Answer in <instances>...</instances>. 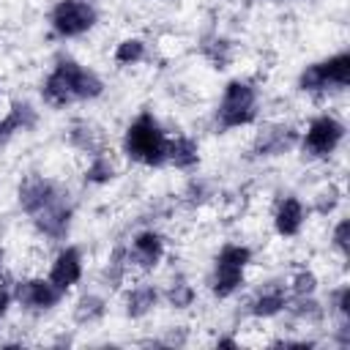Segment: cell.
I'll list each match as a JSON object with an SVG mask.
<instances>
[{
    "mask_svg": "<svg viewBox=\"0 0 350 350\" xmlns=\"http://www.w3.org/2000/svg\"><path fill=\"white\" fill-rule=\"evenodd\" d=\"M170 134L172 131L161 120V115L150 107H142L123 123L118 137V156L123 159V164H131L137 170H164Z\"/></svg>",
    "mask_w": 350,
    "mask_h": 350,
    "instance_id": "7a4b0ae2",
    "label": "cell"
},
{
    "mask_svg": "<svg viewBox=\"0 0 350 350\" xmlns=\"http://www.w3.org/2000/svg\"><path fill=\"white\" fill-rule=\"evenodd\" d=\"M71 186L55 175H46V172H25L16 186H14V202H16V211L27 219H33L36 213H41L44 208H49L55 200H60Z\"/></svg>",
    "mask_w": 350,
    "mask_h": 350,
    "instance_id": "7c38bea8",
    "label": "cell"
},
{
    "mask_svg": "<svg viewBox=\"0 0 350 350\" xmlns=\"http://www.w3.org/2000/svg\"><path fill=\"white\" fill-rule=\"evenodd\" d=\"M101 25V5L96 0H52L46 8V30L57 41H82Z\"/></svg>",
    "mask_w": 350,
    "mask_h": 350,
    "instance_id": "52a82bcc",
    "label": "cell"
},
{
    "mask_svg": "<svg viewBox=\"0 0 350 350\" xmlns=\"http://www.w3.org/2000/svg\"><path fill=\"white\" fill-rule=\"evenodd\" d=\"M306 202H309V213H312V219H334L336 213H342V208H345V186L339 183V180H334V178H328V180H323L309 197H306Z\"/></svg>",
    "mask_w": 350,
    "mask_h": 350,
    "instance_id": "d4e9b609",
    "label": "cell"
},
{
    "mask_svg": "<svg viewBox=\"0 0 350 350\" xmlns=\"http://www.w3.org/2000/svg\"><path fill=\"white\" fill-rule=\"evenodd\" d=\"M262 120V88L252 74H232L221 82L211 107V126L216 134H235L254 129Z\"/></svg>",
    "mask_w": 350,
    "mask_h": 350,
    "instance_id": "3957f363",
    "label": "cell"
},
{
    "mask_svg": "<svg viewBox=\"0 0 350 350\" xmlns=\"http://www.w3.org/2000/svg\"><path fill=\"white\" fill-rule=\"evenodd\" d=\"M150 49H153V46H150V41H148L145 36H139V33H126V36H120V38L112 44L109 60H112L115 68L131 71V68H139L142 63L150 60Z\"/></svg>",
    "mask_w": 350,
    "mask_h": 350,
    "instance_id": "603a6c76",
    "label": "cell"
},
{
    "mask_svg": "<svg viewBox=\"0 0 350 350\" xmlns=\"http://www.w3.org/2000/svg\"><path fill=\"white\" fill-rule=\"evenodd\" d=\"M16 309L14 304V287H11V276H3L0 279V325L11 317V312Z\"/></svg>",
    "mask_w": 350,
    "mask_h": 350,
    "instance_id": "1f68e13d",
    "label": "cell"
},
{
    "mask_svg": "<svg viewBox=\"0 0 350 350\" xmlns=\"http://www.w3.org/2000/svg\"><path fill=\"white\" fill-rule=\"evenodd\" d=\"M298 145V123L290 118H265L254 126L252 139L246 145V156L257 164H268L295 153Z\"/></svg>",
    "mask_w": 350,
    "mask_h": 350,
    "instance_id": "ba28073f",
    "label": "cell"
},
{
    "mask_svg": "<svg viewBox=\"0 0 350 350\" xmlns=\"http://www.w3.org/2000/svg\"><path fill=\"white\" fill-rule=\"evenodd\" d=\"M323 304H325L328 320H350V282L347 279L334 282L328 293L323 295Z\"/></svg>",
    "mask_w": 350,
    "mask_h": 350,
    "instance_id": "f546056e",
    "label": "cell"
},
{
    "mask_svg": "<svg viewBox=\"0 0 350 350\" xmlns=\"http://www.w3.org/2000/svg\"><path fill=\"white\" fill-rule=\"evenodd\" d=\"M328 345L347 350L350 347V320H328Z\"/></svg>",
    "mask_w": 350,
    "mask_h": 350,
    "instance_id": "4dcf8cb0",
    "label": "cell"
},
{
    "mask_svg": "<svg viewBox=\"0 0 350 350\" xmlns=\"http://www.w3.org/2000/svg\"><path fill=\"white\" fill-rule=\"evenodd\" d=\"M216 197H219L216 183H213L211 178L200 175V172H191V175L186 178L183 189H180V202H183L186 208H191V211H200V208L211 205Z\"/></svg>",
    "mask_w": 350,
    "mask_h": 350,
    "instance_id": "83f0119b",
    "label": "cell"
},
{
    "mask_svg": "<svg viewBox=\"0 0 350 350\" xmlns=\"http://www.w3.org/2000/svg\"><path fill=\"white\" fill-rule=\"evenodd\" d=\"M254 260H257V252L252 243L241 238L221 241L208 260V273H205L208 295L216 304L241 298V293L249 287V273L254 268Z\"/></svg>",
    "mask_w": 350,
    "mask_h": 350,
    "instance_id": "277c9868",
    "label": "cell"
},
{
    "mask_svg": "<svg viewBox=\"0 0 350 350\" xmlns=\"http://www.w3.org/2000/svg\"><path fill=\"white\" fill-rule=\"evenodd\" d=\"M197 52L200 57L213 68V71H227L238 60V44L232 36L211 27L197 38Z\"/></svg>",
    "mask_w": 350,
    "mask_h": 350,
    "instance_id": "44dd1931",
    "label": "cell"
},
{
    "mask_svg": "<svg viewBox=\"0 0 350 350\" xmlns=\"http://www.w3.org/2000/svg\"><path fill=\"white\" fill-rule=\"evenodd\" d=\"M197 301H200V287L189 273H172L161 284V306H167L170 312H178V314L191 312Z\"/></svg>",
    "mask_w": 350,
    "mask_h": 350,
    "instance_id": "cb8c5ba5",
    "label": "cell"
},
{
    "mask_svg": "<svg viewBox=\"0 0 350 350\" xmlns=\"http://www.w3.org/2000/svg\"><path fill=\"white\" fill-rule=\"evenodd\" d=\"M309 221H312L309 202H306V197L301 191L284 189V191H279L271 200L268 224H271L273 238H279V241H298L306 232Z\"/></svg>",
    "mask_w": 350,
    "mask_h": 350,
    "instance_id": "4fadbf2b",
    "label": "cell"
},
{
    "mask_svg": "<svg viewBox=\"0 0 350 350\" xmlns=\"http://www.w3.org/2000/svg\"><path fill=\"white\" fill-rule=\"evenodd\" d=\"M5 101V82H3V77H0V104Z\"/></svg>",
    "mask_w": 350,
    "mask_h": 350,
    "instance_id": "8d00e7d4",
    "label": "cell"
},
{
    "mask_svg": "<svg viewBox=\"0 0 350 350\" xmlns=\"http://www.w3.org/2000/svg\"><path fill=\"white\" fill-rule=\"evenodd\" d=\"M8 262H11V254H8V246L0 241V279L8 276Z\"/></svg>",
    "mask_w": 350,
    "mask_h": 350,
    "instance_id": "d590c367",
    "label": "cell"
},
{
    "mask_svg": "<svg viewBox=\"0 0 350 350\" xmlns=\"http://www.w3.org/2000/svg\"><path fill=\"white\" fill-rule=\"evenodd\" d=\"M241 295H243L241 314H243V320H252V323H276V320H282V314L290 304L284 276H265V279L254 282L252 287H246Z\"/></svg>",
    "mask_w": 350,
    "mask_h": 350,
    "instance_id": "30bf717a",
    "label": "cell"
},
{
    "mask_svg": "<svg viewBox=\"0 0 350 350\" xmlns=\"http://www.w3.org/2000/svg\"><path fill=\"white\" fill-rule=\"evenodd\" d=\"M112 301L109 293L101 287H90V290H77V295L71 298L68 306V320L77 331H88V328H98L104 325V320L109 317Z\"/></svg>",
    "mask_w": 350,
    "mask_h": 350,
    "instance_id": "e0dca14e",
    "label": "cell"
},
{
    "mask_svg": "<svg viewBox=\"0 0 350 350\" xmlns=\"http://www.w3.org/2000/svg\"><path fill=\"white\" fill-rule=\"evenodd\" d=\"M284 282H287L290 298H306V295H320L323 293V276L317 273V268H312L306 262L293 265L284 273Z\"/></svg>",
    "mask_w": 350,
    "mask_h": 350,
    "instance_id": "4316f807",
    "label": "cell"
},
{
    "mask_svg": "<svg viewBox=\"0 0 350 350\" xmlns=\"http://www.w3.org/2000/svg\"><path fill=\"white\" fill-rule=\"evenodd\" d=\"M350 88V52L336 49L304 63L295 74V93L309 101H334Z\"/></svg>",
    "mask_w": 350,
    "mask_h": 350,
    "instance_id": "8992f818",
    "label": "cell"
},
{
    "mask_svg": "<svg viewBox=\"0 0 350 350\" xmlns=\"http://www.w3.org/2000/svg\"><path fill=\"white\" fill-rule=\"evenodd\" d=\"M5 115L11 118V123L19 131V137L33 134L41 126V101H33L27 96H11L5 101Z\"/></svg>",
    "mask_w": 350,
    "mask_h": 350,
    "instance_id": "484cf974",
    "label": "cell"
},
{
    "mask_svg": "<svg viewBox=\"0 0 350 350\" xmlns=\"http://www.w3.org/2000/svg\"><path fill=\"white\" fill-rule=\"evenodd\" d=\"M123 243H126V254L134 276H150L161 271V265L170 257V235L159 224L137 227Z\"/></svg>",
    "mask_w": 350,
    "mask_h": 350,
    "instance_id": "8fae6325",
    "label": "cell"
},
{
    "mask_svg": "<svg viewBox=\"0 0 350 350\" xmlns=\"http://www.w3.org/2000/svg\"><path fill=\"white\" fill-rule=\"evenodd\" d=\"M205 161V150H202V139L189 134V131H172L170 134V145H167V167L180 172V175H191L200 172Z\"/></svg>",
    "mask_w": 350,
    "mask_h": 350,
    "instance_id": "ffe728a7",
    "label": "cell"
},
{
    "mask_svg": "<svg viewBox=\"0 0 350 350\" xmlns=\"http://www.w3.org/2000/svg\"><path fill=\"white\" fill-rule=\"evenodd\" d=\"M63 142L68 145V150H74L82 159L109 148V137H107L104 126L88 115H77L68 120V126L63 129Z\"/></svg>",
    "mask_w": 350,
    "mask_h": 350,
    "instance_id": "d6986e66",
    "label": "cell"
},
{
    "mask_svg": "<svg viewBox=\"0 0 350 350\" xmlns=\"http://www.w3.org/2000/svg\"><path fill=\"white\" fill-rule=\"evenodd\" d=\"M257 3H273V0H257Z\"/></svg>",
    "mask_w": 350,
    "mask_h": 350,
    "instance_id": "74e56055",
    "label": "cell"
},
{
    "mask_svg": "<svg viewBox=\"0 0 350 350\" xmlns=\"http://www.w3.org/2000/svg\"><path fill=\"white\" fill-rule=\"evenodd\" d=\"M16 137H19V131L14 129L11 118L3 112V115H0V150H5V148H8V145L16 139Z\"/></svg>",
    "mask_w": 350,
    "mask_h": 350,
    "instance_id": "836d02e7",
    "label": "cell"
},
{
    "mask_svg": "<svg viewBox=\"0 0 350 350\" xmlns=\"http://www.w3.org/2000/svg\"><path fill=\"white\" fill-rule=\"evenodd\" d=\"M345 142H347V123H345V118L336 109L323 107V109L312 112L304 123H298L295 153L306 164H331L342 153Z\"/></svg>",
    "mask_w": 350,
    "mask_h": 350,
    "instance_id": "5b68a950",
    "label": "cell"
},
{
    "mask_svg": "<svg viewBox=\"0 0 350 350\" xmlns=\"http://www.w3.org/2000/svg\"><path fill=\"white\" fill-rule=\"evenodd\" d=\"M77 211H79L77 194L68 189L60 200H55L49 208H44L41 213H36L27 221H30V230L38 241H44L49 246H57V243L71 238V230L77 224Z\"/></svg>",
    "mask_w": 350,
    "mask_h": 350,
    "instance_id": "5bb4252c",
    "label": "cell"
},
{
    "mask_svg": "<svg viewBox=\"0 0 350 350\" xmlns=\"http://www.w3.org/2000/svg\"><path fill=\"white\" fill-rule=\"evenodd\" d=\"M46 279L60 287L66 295L77 293L88 276V254L79 243H71V241H63L52 249L49 260H46Z\"/></svg>",
    "mask_w": 350,
    "mask_h": 350,
    "instance_id": "9a60e30c",
    "label": "cell"
},
{
    "mask_svg": "<svg viewBox=\"0 0 350 350\" xmlns=\"http://www.w3.org/2000/svg\"><path fill=\"white\" fill-rule=\"evenodd\" d=\"M11 287H14V304L22 314L41 320L55 314L63 304H66V293L60 287H55L46 273H19L11 276Z\"/></svg>",
    "mask_w": 350,
    "mask_h": 350,
    "instance_id": "9c48e42d",
    "label": "cell"
},
{
    "mask_svg": "<svg viewBox=\"0 0 350 350\" xmlns=\"http://www.w3.org/2000/svg\"><path fill=\"white\" fill-rule=\"evenodd\" d=\"M120 175H123V159L112 148L85 156L82 167H79V183L85 189H96V191L115 186L120 180Z\"/></svg>",
    "mask_w": 350,
    "mask_h": 350,
    "instance_id": "ac0fdd59",
    "label": "cell"
},
{
    "mask_svg": "<svg viewBox=\"0 0 350 350\" xmlns=\"http://www.w3.org/2000/svg\"><path fill=\"white\" fill-rule=\"evenodd\" d=\"M96 3H98V0H96Z\"/></svg>",
    "mask_w": 350,
    "mask_h": 350,
    "instance_id": "f35d334b",
    "label": "cell"
},
{
    "mask_svg": "<svg viewBox=\"0 0 350 350\" xmlns=\"http://www.w3.org/2000/svg\"><path fill=\"white\" fill-rule=\"evenodd\" d=\"M328 221V252L339 260V265H345L350 257V216L342 211Z\"/></svg>",
    "mask_w": 350,
    "mask_h": 350,
    "instance_id": "f1b7e54d",
    "label": "cell"
},
{
    "mask_svg": "<svg viewBox=\"0 0 350 350\" xmlns=\"http://www.w3.org/2000/svg\"><path fill=\"white\" fill-rule=\"evenodd\" d=\"M118 306L129 323H145L161 309V284L148 276H131L118 293Z\"/></svg>",
    "mask_w": 350,
    "mask_h": 350,
    "instance_id": "2e32d148",
    "label": "cell"
},
{
    "mask_svg": "<svg viewBox=\"0 0 350 350\" xmlns=\"http://www.w3.org/2000/svg\"><path fill=\"white\" fill-rule=\"evenodd\" d=\"M213 345L216 347H241V336L235 334V328H227V331L213 336Z\"/></svg>",
    "mask_w": 350,
    "mask_h": 350,
    "instance_id": "e575fe53",
    "label": "cell"
},
{
    "mask_svg": "<svg viewBox=\"0 0 350 350\" xmlns=\"http://www.w3.org/2000/svg\"><path fill=\"white\" fill-rule=\"evenodd\" d=\"M107 96V79L90 63L63 52L38 79V101L46 109L63 112L77 104H96Z\"/></svg>",
    "mask_w": 350,
    "mask_h": 350,
    "instance_id": "6da1fadb",
    "label": "cell"
},
{
    "mask_svg": "<svg viewBox=\"0 0 350 350\" xmlns=\"http://www.w3.org/2000/svg\"><path fill=\"white\" fill-rule=\"evenodd\" d=\"M271 345H276V347H317L320 339L304 334V336H279V339H271Z\"/></svg>",
    "mask_w": 350,
    "mask_h": 350,
    "instance_id": "d6a6232c",
    "label": "cell"
},
{
    "mask_svg": "<svg viewBox=\"0 0 350 350\" xmlns=\"http://www.w3.org/2000/svg\"><path fill=\"white\" fill-rule=\"evenodd\" d=\"M131 276H134V271H131V262L126 254V243L118 241V243H112V249L104 254V260L98 265V287L107 290L109 295H118Z\"/></svg>",
    "mask_w": 350,
    "mask_h": 350,
    "instance_id": "7402d4cb",
    "label": "cell"
}]
</instances>
